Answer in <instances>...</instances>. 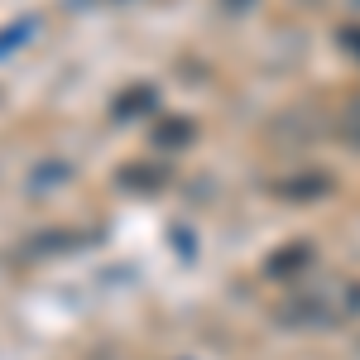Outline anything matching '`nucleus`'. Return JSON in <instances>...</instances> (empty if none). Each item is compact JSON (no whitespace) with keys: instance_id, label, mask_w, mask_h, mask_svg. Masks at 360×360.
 Here are the masks:
<instances>
[{"instance_id":"obj_1","label":"nucleus","mask_w":360,"mask_h":360,"mask_svg":"<svg viewBox=\"0 0 360 360\" xmlns=\"http://www.w3.org/2000/svg\"><path fill=\"white\" fill-rule=\"evenodd\" d=\"M303 255H307V245H293V250H283L278 259H269V274H288V269H298V264H303Z\"/></svg>"}]
</instances>
